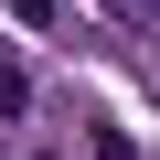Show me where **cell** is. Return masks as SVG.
<instances>
[{"label":"cell","mask_w":160,"mask_h":160,"mask_svg":"<svg viewBox=\"0 0 160 160\" xmlns=\"http://www.w3.org/2000/svg\"><path fill=\"white\" fill-rule=\"evenodd\" d=\"M0 118H32V75H22L11 53H0Z\"/></svg>","instance_id":"obj_1"},{"label":"cell","mask_w":160,"mask_h":160,"mask_svg":"<svg viewBox=\"0 0 160 160\" xmlns=\"http://www.w3.org/2000/svg\"><path fill=\"white\" fill-rule=\"evenodd\" d=\"M86 149H96V160H139V149H128V139H118L107 118H86Z\"/></svg>","instance_id":"obj_2"}]
</instances>
